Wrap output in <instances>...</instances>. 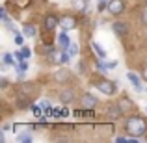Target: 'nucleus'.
<instances>
[{"mask_svg": "<svg viewBox=\"0 0 147 143\" xmlns=\"http://www.w3.org/2000/svg\"><path fill=\"white\" fill-rule=\"evenodd\" d=\"M60 26L67 32V30H73L76 26V22H75V19L73 17H69V15H63V17H60Z\"/></svg>", "mask_w": 147, "mask_h": 143, "instance_id": "2", "label": "nucleus"}, {"mask_svg": "<svg viewBox=\"0 0 147 143\" xmlns=\"http://www.w3.org/2000/svg\"><path fill=\"white\" fill-rule=\"evenodd\" d=\"M82 104H84V108H90V110H93L95 104H97V99H95L93 95H84V97H82Z\"/></svg>", "mask_w": 147, "mask_h": 143, "instance_id": "6", "label": "nucleus"}, {"mask_svg": "<svg viewBox=\"0 0 147 143\" xmlns=\"http://www.w3.org/2000/svg\"><path fill=\"white\" fill-rule=\"evenodd\" d=\"M69 76V71H65V69H61V71L56 73V80H65Z\"/></svg>", "mask_w": 147, "mask_h": 143, "instance_id": "16", "label": "nucleus"}, {"mask_svg": "<svg viewBox=\"0 0 147 143\" xmlns=\"http://www.w3.org/2000/svg\"><path fill=\"white\" fill-rule=\"evenodd\" d=\"M108 4H110L108 0H99V11H102L104 7H108Z\"/></svg>", "mask_w": 147, "mask_h": 143, "instance_id": "18", "label": "nucleus"}, {"mask_svg": "<svg viewBox=\"0 0 147 143\" xmlns=\"http://www.w3.org/2000/svg\"><path fill=\"white\" fill-rule=\"evenodd\" d=\"M144 78H145V80H147V67H145V69H144Z\"/></svg>", "mask_w": 147, "mask_h": 143, "instance_id": "24", "label": "nucleus"}, {"mask_svg": "<svg viewBox=\"0 0 147 143\" xmlns=\"http://www.w3.org/2000/svg\"><path fill=\"white\" fill-rule=\"evenodd\" d=\"M91 47H93V50L99 54V58H102V60H106V52H104L102 48L99 47V43H91Z\"/></svg>", "mask_w": 147, "mask_h": 143, "instance_id": "12", "label": "nucleus"}, {"mask_svg": "<svg viewBox=\"0 0 147 143\" xmlns=\"http://www.w3.org/2000/svg\"><path fill=\"white\" fill-rule=\"evenodd\" d=\"M115 65H117V61H108V63H104V67L106 69H114Z\"/></svg>", "mask_w": 147, "mask_h": 143, "instance_id": "23", "label": "nucleus"}, {"mask_svg": "<svg viewBox=\"0 0 147 143\" xmlns=\"http://www.w3.org/2000/svg\"><path fill=\"white\" fill-rule=\"evenodd\" d=\"M22 34H24L26 37H36V28H34L32 24H24L22 26Z\"/></svg>", "mask_w": 147, "mask_h": 143, "instance_id": "9", "label": "nucleus"}, {"mask_svg": "<svg viewBox=\"0 0 147 143\" xmlns=\"http://www.w3.org/2000/svg\"><path fill=\"white\" fill-rule=\"evenodd\" d=\"M21 52H22V56H24V60H28V58H30V56H32V52H30V48H26V47H24V48H22V50H21Z\"/></svg>", "mask_w": 147, "mask_h": 143, "instance_id": "20", "label": "nucleus"}, {"mask_svg": "<svg viewBox=\"0 0 147 143\" xmlns=\"http://www.w3.org/2000/svg\"><path fill=\"white\" fill-rule=\"evenodd\" d=\"M71 99H73V93H69V91L61 93V100H65V102H67V100H71Z\"/></svg>", "mask_w": 147, "mask_h": 143, "instance_id": "19", "label": "nucleus"}, {"mask_svg": "<svg viewBox=\"0 0 147 143\" xmlns=\"http://www.w3.org/2000/svg\"><path fill=\"white\" fill-rule=\"evenodd\" d=\"M2 61H4V65H13V56H11L9 52H4L2 54Z\"/></svg>", "mask_w": 147, "mask_h": 143, "instance_id": "13", "label": "nucleus"}, {"mask_svg": "<svg viewBox=\"0 0 147 143\" xmlns=\"http://www.w3.org/2000/svg\"><path fill=\"white\" fill-rule=\"evenodd\" d=\"M108 11H110L112 15H119L123 11V0H110V4H108Z\"/></svg>", "mask_w": 147, "mask_h": 143, "instance_id": "4", "label": "nucleus"}, {"mask_svg": "<svg viewBox=\"0 0 147 143\" xmlns=\"http://www.w3.org/2000/svg\"><path fill=\"white\" fill-rule=\"evenodd\" d=\"M58 41H60V45H61L63 48H67L69 45H71V41H69V37H67V34H65V30H63V32L60 34V37H58Z\"/></svg>", "mask_w": 147, "mask_h": 143, "instance_id": "10", "label": "nucleus"}, {"mask_svg": "<svg viewBox=\"0 0 147 143\" xmlns=\"http://www.w3.org/2000/svg\"><path fill=\"white\" fill-rule=\"evenodd\" d=\"M15 43L22 45V36H21V34H17V32H15Z\"/></svg>", "mask_w": 147, "mask_h": 143, "instance_id": "21", "label": "nucleus"}, {"mask_svg": "<svg viewBox=\"0 0 147 143\" xmlns=\"http://www.w3.org/2000/svg\"><path fill=\"white\" fill-rule=\"evenodd\" d=\"M127 132H130L132 136H144L145 134V123L140 117H130L127 121Z\"/></svg>", "mask_w": 147, "mask_h": 143, "instance_id": "1", "label": "nucleus"}, {"mask_svg": "<svg viewBox=\"0 0 147 143\" xmlns=\"http://www.w3.org/2000/svg\"><path fill=\"white\" fill-rule=\"evenodd\" d=\"M58 24H60V21H58L54 15H49V17L45 19V26H47V30H54Z\"/></svg>", "mask_w": 147, "mask_h": 143, "instance_id": "7", "label": "nucleus"}, {"mask_svg": "<svg viewBox=\"0 0 147 143\" xmlns=\"http://www.w3.org/2000/svg\"><path fill=\"white\" fill-rule=\"evenodd\" d=\"M99 89L102 91L104 95H114L115 93V84L114 82H108V80H102L99 84Z\"/></svg>", "mask_w": 147, "mask_h": 143, "instance_id": "3", "label": "nucleus"}, {"mask_svg": "<svg viewBox=\"0 0 147 143\" xmlns=\"http://www.w3.org/2000/svg\"><path fill=\"white\" fill-rule=\"evenodd\" d=\"M144 19H145V22H147V13H145V17H144Z\"/></svg>", "mask_w": 147, "mask_h": 143, "instance_id": "25", "label": "nucleus"}, {"mask_svg": "<svg viewBox=\"0 0 147 143\" xmlns=\"http://www.w3.org/2000/svg\"><path fill=\"white\" fill-rule=\"evenodd\" d=\"M114 32L117 36H125L127 34V24L125 22H114Z\"/></svg>", "mask_w": 147, "mask_h": 143, "instance_id": "8", "label": "nucleus"}, {"mask_svg": "<svg viewBox=\"0 0 147 143\" xmlns=\"http://www.w3.org/2000/svg\"><path fill=\"white\" fill-rule=\"evenodd\" d=\"M119 115H121V110H119V106H112V108H110V117H112V119H117Z\"/></svg>", "mask_w": 147, "mask_h": 143, "instance_id": "14", "label": "nucleus"}, {"mask_svg": "<svg viewBox=\"0 0 147 143\" xmlns=\"http://www.w3.org/2000/svg\"><path fill=\"white\" fill-rule=\"evenodd\" d=\"M127 78H129V82L134 86V89H136V91H142V89H144V87H142V82H140V78H138L136 73H127Z\"/></svg>", "mask_w": 147, "mask_h": 143, "instance_id": "5", "label": "nucleus"}, {"mask_svg": "<svg viewBox=\"0 0 147 143\" xmlns=\"http://www.w3.org/2000/svg\"><path fill=\"white\" fill-rule=\"evenodd\" d=\"M19 141L28 143V141H32V136H30V134H19Z\"/></svg>", "mask_w": 147, "mask_h": 143, "instance_id": "17", "label": "nucleus"}, {"mask_svg": "<svg viewBox=\"0 0 147 143\" xmlns=\"http://www.w3.org/2000/svg\"><path fill=\"white\" fill-rule=\"evenodd\" d=\"M86 2H88V0H75L73 6H75L76 11H84V9H86Z\"/></svg>", "mask_w": 147, "mask_h": 143, "instance_id": "11", "label": "nucleus"}, {"mask_svg": "<svg viewBox=\"0 0 147 143\" xmlns=\"http://www.w3.org/2000/svg\"><path fill=\"white\" fill-rule=\"evenodd\" d=\"M32 110H34V115H36V117H41V108L39 106H34Z\"/></svg>", "mask_w": 147, "mask_h": 143, "instance_id": "22", "label": "nucleus"}, {"mask_svg": "<svg viewBox=\"0 0 147 143\" xmlns=\"http://www.w3.org/2000/svg\"><path fill=\"white\" fill-rule=\"evenodd\" d=\"M67 52L71 54V58L76 56V54H78V45H76V43H71V45L67 47Z\"/></svg>", "mask_w": 147, "mask_h": 143, "instance_id": "15", "label": "nucleus"}, {"mask_svg": "<svg viewBox=\"0 0 147 143\" xmlns=\"http://www.w3.org/2000/svg\"><path fill=\"white\" fill-rule=\"evenodd\" d=\"M145 110H147V104H145Z\"/></svg>", "mask_w": 147, "mask_h": 143, "instance_id": "26", "label": "nucleus"}]
</instances>
